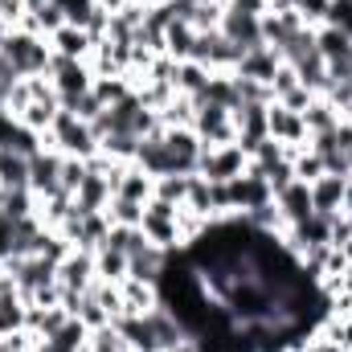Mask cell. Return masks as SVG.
I'll return each instance as SVG.
<instances>
[{
	"label": "cell",
	"mask_w": 352,
	"mask_h": 352,
	"mask_svg": "<svg viewBox=\"0 0 352 352\" xmlns=\"http://www.w3.org/2000/svg\"><path fill=\"white\" fill-rule=\"evenodd\" d=\"M107 217H111V226H140V221H144V205H140V201L111 197V205H107Z\"/></svg>",
	"instance_id": "cell-31"
},
{
	"label": "cell",
	"mask_w": 352,
	"mask_h": 352,
	"mask_svg": "<svg viewBox=\"0 0 352 352\" xmlns=\"http://www.w3.org/2000/svg\"><path fill=\"white\" fill-rule=\"evenodd\" d=\"M58 8H62V16H66V25H78V29H87L90 25V12H94V0H54Z\"/></svg>",
	"instance_id": "cell-36"
},
{
	"label": "cell",
	"mask_w": 352,
	"mask_h": 352,
	"mask_svg": "<svg viewBox=\"0 0 352 352\" xmlns=\"http://www.w3.org/2000/svg\"><path fill=\"white\" fill-rule=\"evenodd\" d=\"M0 266H4V258H0Z\"/></svg>",
	"instance_id": "cell-50"
},
{
	"label": "cell",
	"mask_w": 352,
	"mask_h": 352,
	"mask_svg": "<svg viewBox=\"0 0 352 352\" xmlns=\"http://www.w3.org/2000/svg\"><path fill=\"white\" fill-rule=\"evenodd\" d=\"M344 119H352V111H349V115H344Z\"/></svg>",
	"instance_id": "cell-49"
},
{
	"label": "cell",
	"mask_w": 352,
	"mask_h": 352,
	"mask_svg": "<svg viewBox=\"0 0 352 352\" xmlns=\"http://www.w3.org/2000/svg\"><path fill=\"white\" fill-rule=\"evenodd\" d=\"M90 352H131L127 349V340L119 336V328L115 324H107V328H98V332H90Z\"/></svg>",
	"instance_id": "cell-34"
},
{
	"label": "cell",
	"mask_w": 352,
	"mask_h": 352,
	"mask_svg": "<svg viewBox=\"0 0 352 352\" xmlns=\"http://www.w3.org/2000/svg\"><path fill=\"white\" fill-rule=\"evenodd\" d=\"M94 283H98V274H94V254H90V250H70V254L58 263V287H62V291L87 295Z\"/></svg>",
	"instance_id": "cell-12"
},
{
	"label": "cell",
	"mask_w": 352,
	"mask_h": 352,
	"mask_svg": "<svg viewBox=\"0 0 352 352\" xmlns=\"http://www.w3.org/2000/svg\"><path fill=\"white\" fill-rule=\"evenodd\" d=\"M140 230H144V238H148L152 246H160V250H168V254L184 246V238H180V205H173V201L152 197V201L144 205Z\"/></svg>",
	"instance_id": "cell-3"
},
{
	"label": "cell",
	"mask_w": 352,
	"mask_h": 352,
	"mask_svg": "<svg viewBox=\"0 0 352 352\" xmlns=\"http://www.w3.org/2000/svg\"><path fill=\"white\" fill-rule=\"evenodd\" d=\"M152 197H160V201H173V205H184V197H188V176H156V184H152Z\"/></svg>",
	"instance_id": "cell-32"
},
{
	"label": "cell",
	"mask_w": 352,
	"mask_h": 352,
	"mask_svg": "<svg viewBox=\"0 0 352 352\" xmlns=\"http://www.w3.org/2000/svg\"><path fill=\"white\" fill-rule=\"evenodd\" d=\"M74 320H82L90 332H98V328H107V324H115L111 320V311L98 303V295L94 291H87V295H78V307H74Z\"/></svg>",
	"instance_id": "cell-27"
},
{
	"label": "cell",
	"mask_w": 352,
	"mask_h": 352,
	"mask_svg": "<svg viewBox=\"0 0 352 352\" xmlns=\"http://www.w3.org/2000/svg\"><path fill=\"white\" fill-rule=\"evenodd\" d=\"M45 144L58 148L62 156H78V160L98 156V135H94V127H90L87 119H78L74 111H58V115H54V127H50Z\"/></svg>",
	"instance_id": "cell-2"
},
{
	"label": "cell",
	"mask_w": 352,
	"mask_h": 352,
	"mask_svg": "<svg viewBox=\"0 0 352 352\" xmlns=\"http://www.w3.org/2000/svg\"><path fill=\"white\" fill-rule=\"evenodd\" d=\"M119 299H123V316H144V311H152V307L160 303V291H156L152 283L127 274V278L119 283Z\"/></svg>",
	"instance_id": "cell-18"
},
{
	"label": "cell",
	"mask_w": 352,
	"mask_h": 352,
	"mask_svg": "<svg viewBox=\"0 0 352 352\" xmlns=\"http://www.w3.org/2000/svg\"><path fill=\"white\" fill-rule=\"evenodd\" d=\"M226 192H230V213H250V209H263L274 201V188L266 184V176L250 164L242 176L226 180Z\"/></svg>",
	"instance_id": "cell-5"
},
{
	"label": "cell",
	"mask_w": 352,
	"mask_h": 352,
	"mask_svg": "<svg viewBox=\"0 0 352 352\" xmlns=\"http://www.w3.org/2000/svg\"><path fill=\"white\" fill-rule=\"evenodd\" d=\"M274 209H278L283 226H295V221H303L307 213H316V205H311V184H303V180H291L287 188H278V192H274Z\"/></svg>",
	"instance_id": "cell-13"
},
{
	"label": "cell",
	"mask_w": 352,
	"mask_h": 352,
	"mask_svg": "<svg viewBox=\"0 0 352 352\" xmlns=\"http://www.w3.org/2000/svg\"><path fill=\"white\" fill-rule=\"evenodd\" d=\"M45 78L54 82V90H58V107H62L66 98H78V94H87V90L94 87L90 62H74V58H54Z\"/></svg>",
	"instance_id": "cell-8"
},
{
	"label": "cell",
	"mask_w": 352,
	"mask_h": 352,
	"mask_svg": "<svg viewBox=\"0 0 352 352\" xmlns=\"http://www.w3.org/2000/svg\"><path fill=\"white\" fill-rule=\"evenodd\" d=\"M246 168H250V156L242 152V144L205 148V152H201V164H197V173L205 176V180H213V184H226V180L242 176Z\"/></svg>",
	"instance_id": "cell-7"
},
{
	"label": "cell",
	"mask_w": 352,
	"mask_h": 352,
	"mask_svg": "<svg viewBox=\"0 0 352 352\" xmlns=\"http://www.w3.org/2000/svg\"><path fill=\"white\" fill-rule=\"evenodd\" d=\"M340 107L336 102H328L324 94H316L311 102H307V111H303V123H307V135H328V131H336L340 127Z\"/></svg>",
	"instance_id": "cell-20"
},
{
	"label": "cell",
	"mask_w": 352,
	"mask_h": 352,
	"mask_svg": "<svg viewBox=\"0 0 352 352\" xmlns=\"http://www.w3.org/2000/svg\"><path fill=\"white\" fill-rule=\"evenodd\" d=\"M213 4H226V0H213Z\"/></svg>",
	"instance_id": "cell-48"
},
{
	"label": "cell",
	"mask_w": 352,
	"mask_h": 352,
	"mask_svg": "<svg viewBox=\"0 0 352 352\" xmlns=\"http://www.w3.org/2000/svg\"><path fill=\"white\" fill-rule=\"evenodd\" d=\"M266 127H270V140H278V144L291 148V152H299V148L311 144L303 115L291 111V107H283V102H270V107H266Z\"/></svg>",
	"instance_id": "cell-9"
},
{
	"label": "cell",
	"mask_w": 352,
	"mask_h": 352,
	"mask_svg": "<svg viewBox=\"0 0 352 352\" xmlns=\"http://www.w3.org/2000/svg\"><path fill=\"white\" fill-rule=\"evenodd\" d=\"M226 8L250 12V16H266V12H270V0H226Z\"/></svg>",
	"instance_id": "cell-41"
},
{
	"label": "cell",
	"mask_w": 352,
	"mask_h": 352,
	"mask_svg": "<svg viewBox=\"0 0 352 352\" xmlns=\"http://www.w3.org/2000/svg\"><path fill=\"white\" fill-rule=\"evenodd\" d=\"M25 316H29V303L21 295H0V336L21 332L25 328Z\"/></svg>",
	"instance_id": "cell-28"
},
{
	"label": "cell",
	"mask_w": 352,
	"mask_h": 352,
	"mask_svg": "<svg viewBox=\"0 0 352 352\" xmlns=\"http://www.w3.org/2000/svg\"><path fill=\"white\" fill-rule=\"evenodd\" d=\"M25 16H29V4L25 0H0V25L4 29H21Z\"/></svg>",
	"instance_id": "cell-40"
},
{
	"label": "cell",
	"mask_w": 352,
	"mask_h": 352,
	"mask_svg": "<svg viewBox=\"0 0 352 352\" xmlns=\"http://www.w3.org/2000/svg\"><path fill=\"white\" fill-rule=\"evenodd\" d=\"M164 144H168V156H173V173L176 176H192L197 173L205 144L197 140L192 127H164Z\"/></svg>",
	"instance_id": "cell-10"
},
{
	"label": "cell",
	"mask_w": 352,
	"mask_h": 352,
	"mask_svg": "<svg viewBox=\"0 0 352 352\" xmlns=\"http://www.w3.org/2000/svg\"><path fill=\"white\" fill-rule=\"evenodd\" d=\"M340 217H349V221H352V184H349V192H344V205H340Z\"/></svg>",
	"instance_id": "cell-43"
},
{
	"label": "cell",
	"mask_w": 352,
	"mask_h": 352,
	"mask_svg": "<svg viewBox=\"0 0 352 352\" xmlns=\"http://www.w3.org/2000/svg\"><path fill=\"white\" fill-rule=\"evenodd\" d=\"M324 25H332V29H340V33H349L352 37V0H332Z\"/></svg>",
	"instance_id": "cell-38"
},
{
	"label": "cell",
	"mask_w": 352,
	"mask_h": 352,
	"mask_svg": "<svg viewBox=\"0 0 352 352\" xmlns=\"http://www.w3.org/2000/svg\"><path fill=\"white\" fill-rule=\"evenodd\" d=\"M278 66H283V58H278L270 45H258V50H250V54H242V58H238L234 74H238V78H250V82L270 87V78L278 74Z\"/></svg>",
	"instance_id": "cell-14"
},
{
	"label": "cell",
	"mask_w": 352,
	"mask_h": 352,
	"mask_svg": "<svg viewBox=\"0 0 352 352\" xmlns=\"http://www.w3.org/2000/svg\"><path fill=\"white\" fill-rule=\"evenodd\" d=\"M295 87H299V74H295V66H287V62H283V66H278V74L270 78V94H274V102H278L283 94H291Z\"/></svg>",
	"instance_id": "cell-39"
},
{
	"label": "cell",
	"mask_w": 352,
	"mask_h": 352,
	"mask_svg": "<svg viewBox=\"0 0 352 352\" xmlns=\"http://www.w3.org/2000/svg\"><path fill=\"white\" fill-rule=\"evenodd\" d=\"M127 4H144V0H127Z\"/></svg>",
	"instance_id": "cell-47"
},
{
	"label": "cell",
	"mask_w": 352,
	"mask_h": 352,
	"mask_svg": "<svg viewBox=\"0 0 352 352\" xmlns=\"http://www.w3.org/2000/svg\"><path fill=\"white\" fill-rule=\"evenodd\" d=\"M131 74H111V78H94V94L102 98V107H115L131 94Z\"/></svg>",
	"instance_id": "cell-29"
},
{
	"label": "cell",
	"mask_w": 352,
	"mask_h": 352,
	"mask_svg": "<svg viewBox=\"0 0 352 352\" xmlns=\"http://www.w3.org/2000/svg\"><path fill=\"white\" fill-rule=\"evenodd\" d=\"M16 115H8V111H0V148H12V135H16Z\"/></svg>",
	"instance_id": "cell-42"
},
{
	"label": "cell",
	"mask_w": 352,
	"mask_h": 352,
	"mask_svg": "<svg viewBox=\"0 0 352 352\" xmlns=\"http://www.w3.org/2000/svg\"><path fill=\"white\" fill-rule=\"evenodd\" d=\"M50 50H54V58L90 62V54H94V41H90L87 29H78V25H62V29L50 37Z\"/></svg>",
	"instance_id": "cell-17"
},
{
	"label": "cell",
	"mask_w": 352,
	"mask_h": 352,
	"mask_svg": "<svg viewBox=\"0 0 352 352\" xmlns=\"http://www.w3.org/2000/svg\"><path fill=\"white\" fill-rule=\"evenodd\" d=\"M62 111H74L78 119L94 123V119H98V115H102L107 107H102V98H98V94H94V87H90L87 94H78V98H66V102H62Z\"/></svg>",
	"instance_id": "cell-33"
},
{
	"label": "cell",
	"mask_w": 352,
	"mask_h": 352,
	"mask_svg": "<svg viewBox=\"0 0 352 352\" xmlns=\"http://www.w3.org/2000/svg\"><path fill=\"white\" fill-rule=\"evenodd\" d=\"M295 74H299V82L311 90V94H328V66H324L320 50H311L307 58H299L295 62Z\"/></svg>",
	"instance_id": "cell-24"
},
{
	"label": "cell",
	"mask_w": 352,
	"mask_h": 352,
	"mask_svg": "<svg viewBox=\"0 0 352 352\" xmlns=\"http://www.w3.org/2000/svg\"><path fill=\"white\" fill-rule=\"evenodd\" d=\"M144 4H164V0H144Z\"/></svg>",
	"instance_id": "cell-46"
},
{
	"label": "cell",
	"mask_w": 352,
	"mask_h": 352,
	"mask_svg": "<svg viewBox=\"0 0 352 352\" xmlns=\"http://www.w3.org/2000/svg\"><path fill=\"white\" fill-rule=\"evenodd\" d=\"M291 168H295V180L311 184V180H320V176H324V156H320V152H311V144H307V148H299V152L291 156Z\"/></svg>",
	"instance_id": "cell-30"
},
{
	"label": "cell",
	"mask_w": 352,
	"mask_h": 352,
	"mask_svg": "<svg viewBox=\"0 0 352 352\" xmlns=\"http://www.w3.org/2000/svg\"><path fill=\"white\" fill-rule=\"evenodd\" d=\"M344 160H349V173H352V152H349V156H344Z\"/></svg>",
	"instance_id": "cell-45"
},
{
	"label": "cell",
	"mask_w": 352,
	"mask_h": 352,
	"mask_svg": "<svg viewBox=\"0 0 352 352\" xmlns=\"http://www.w3.org/2000/svg\"><path fill=\"white\" fill-rule=\"evenodd\" d=\"M135 164L148 176H173V156H168V144H164V131H152L140 140L135 148Z\"/></svg>",
	"instance_id": "cell-16"
},
{
	"label": "cell",
	"mask_w": 352,
	"mask_h": 352,
	"mask_svg": "<svg viewBox=\"0 0 352 352\" xmlns=\"http://www.w3.org/2000/svg\"><path fill=\"white\" fill-rule=\"evenodd\" d=\"M0 188H29V156L0 148Z\"/></svg>",
	"instance_id": "cell-22"
},
{
	"label": "cell",
	"mask_w": 352,
	"mask_h": 352,
	"mask_svg": "<svg viewBox=\"0 0 352 352\" xmlns=\"http://www.w3.org/2000/svg\"><path fill=\"white\" fill-rule=\"evenodd\" d=\"M94 274H98L102 283H123V278H127V254L102 242V246L94 250Z\"/></svg>",
	"instance_id": "cell-23"
},
{
	"label": "cell",
	"mask_w": 352,
	"mask_h": 352,
	"mask_svg": "<svg viewBox=\"0 0 352 352\" xmlns=\"http://www.w3.org/2000/svg\"><path fill=\"white\" fill-rule=\"evenodd\" d=\"M25 4H29V8H41V4H50V0H25Z\"/></svg>",
	"instance_id": "cell-44"
},
{
	"label": "cell",
	"mask_w": 352,
	"mask_h": 352,
	"mask_svg": "<svg viewBox=\"0 0 352 352\" xmlns=\"http://www.w3.org/2000/svg\"><path fill=\"white\" fill-rule=\"evenodd\" d=\"M152 184H156V176H148L140 164H127V168H123V176L115 180V197L148 205V201H152Z\"/></svg>",
	"instance_id": "cell-21"
},
{
	"label": "cell",
	"mask_w": 352,
	"mask_h": 352,
	"mask_svg": "<svg viewBox=\"0 0 352 352\" xmlns=\"http://www.w3.org/2000/svg\"><path fill=\"white\" fill-rule=\"evenodd\" d=\"M349 184H352V176H332V173H324L320 180H311V205H316V213L336 217L340 205H344Z\"/></svg>",
	"instance_id": "cell-15"
},
{
	"label": "cell",
	"mask_w": 352,
	"mask_h": 352,
	"mask_svg": "<svg viewBox=\"0 0 352 352\" xmlns=\"http://www.w3.org/2000/svg\"><path fill=\"white\" fill-rule=\"evenodd\" d=\"M0 58L12 66L16 78H41V74H50L54 50H50V37L25 33V29H8L4 41H0Z\"/></svg>",
	"instance_id": "cell-1"
},
{
	"label": "cell",
	"mask_w": 352,
	"mask_h": 352,
	"mask_svg": "<svg viewBox=\"0 0 352 352\" xmlns=\"http://www.w3.org/2000/svg\"><path fill=\"white\" fill-rule=\"evenodd\" d=\"M291 8L303 16V25L320 29V25L328 21V8H332V0H291Z\"/></svg>",
	"instance_id": "cell-35"
},
{
	"label": "cell",
	"mask_w": 352,
	"mask_h": 352,
	"mask_svg": "<svg viewBox=\"0 0 352 352\" xmlns=\"http://www.w3.org/2000/svg\"><path fill=\"white\" fill-rule=\"evenodd\" d=\"M58 111H62L58 102H37V98H33V102H29V107H25L16 119H21L29 131H37V135H50V127H54V115H58Z\"/></svg>",
	"instance_id": "cell-26"
},
{
	"label": "cell",
	"mask_w": 352,
	"mask_h": 352,
	"mask_svg": "<svg viewBox=\"0 0 352 352\" xmlns=\"http://www.w3.org/2000/svg\"><path fill=\"white\" fill-rule=\"evenodd\" d=\"M209 74H213V70H205L201 62H176V78H173L176 94L197 98V94L205 90V82H209Z\"/></svg>",
	"instance_id": "cell-25"
},
{
	"label": "cell",
	"mask_w": 352,
	"mask_h": 352,
	"mask_svg": "<svg viewBox=\"0 0 352 352\" xmlns=\"http://www.w3.org/2000/svg\"><path fill=\"white\" fill-rule=\"evenodd\" d=\"M192 131L205 148H221V144H238V123H234V111L226 107H213V102H201L197 115H192Z\"/></svg>",
	"instance_id": "cell-4"
},
{
	"label": "cell",
	"mask_w": 352,
	"mask_h": 352,
	"mask_svg": "<svg viewBox=\"0 0 352 352\" xmlns=\"http://www.w3.org/2000/svg\"><path fill=\"white\" fill-rule=\"evenodd\" d=\"M82 176H87V160H78V156H66V160H62V188H66L70 197L78 192Z\"/></svg>",
	"instance_id": "cell-37"
},
{
	"label": "cell",
	"mask_w": 352,
	"mask_h": 352,
	"mask_svg": "<svg viewBox=\"0 0 352 352\" xmlns=\"http://www.w3.org/2000/svg\"><path fill=\"white\" fill-rule=\"evenodd\" d=\"M62 152L58 148H41L37 156H29V192L37 197V201H50V197H58V192H66L62 188Z\"/></svg>",
	"instance_id": "cell-6"
},
{
	"label": "cell",
	"mask_w": 352,
	"mask_h": 352,
	"mask_svg": "<svg viewBox=\"0 0 352 352\" xmlns=\"http://www.w3.org/2000/svg\"><path fill=\"white\" fill-rule=\"evenodd\" d=\"M115 328H119V336L127 340L131 352H164L156 332H152V324H148V316H119Z\"/></svg>",
	"instance_id": "cell-19"
},
{
	"label": "cell",
	"mask_w": 352,
	"mask_h": 352,
	"mask_svg": "<svg viewBox=\"0 0 352 352\" xmlns=\"http://www.w3.org/2000/svg\"><path fill=\"white\" fill-rule=\"evenodd\" d=\"M221 37H226L230 45H238L242 54H250V50L263 45V16L226 8V12H221Z\"/></svg>",
	"instance_id": "cell-11"
}]
</instances>
